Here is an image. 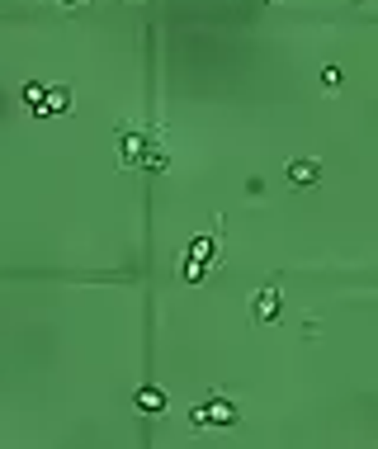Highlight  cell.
I'll use <instances>...</instances> for the list:
<instances>
[{"label":"cell","instance_id":"8fae6325","mask_svg":"<svg viewBox=\"0 0 378 449\" xmlns=\"http://www.w3.org/2000/svg\"><path fill=\"white\" fill-rule=\"evenodd\" d=\"M322 85H326V90H336V85H341V67H326V71H322Z\"/></svg>","mask_w":378,"mask_h":449},{"label":"cell","instance_id":"8992f818","mask_svg":"<svg viewBox=\"0 0 378 449\" xmlns=\"http://www.w3.org/2000/svg\"><path fill=\"white\" fill-rule=\"evenodd\" d=\"M66 109H71V90H66V85H53V90H48V105H43V114L53 118V114H66Z\"/></svg>","mask_w":378,"mask_h":449},{"label":"cell","instance_id":"277c9868","mask_svg":"<svg viewBox=\"0 0 378 449\" xmlns=\"http://www.w3.org/2000/svg\"><path fill=\"white\" fill-rule=\"evenodd\" d=\"M147 152H152V142H147L137 128H123V161H128V166H142Z\"/></svg>","mask_w":378,"mask_h":449},{"label":"cell","instance_id":"7c38bea8","mask_svg":"<svg viewBox=\"0 0 378 449\" xmlns=\"http://www.w3.org/2000/svg\"><path fill=\"white\" fill-rule=\"evenodd\" d=\"M57 5H62V10H76V5H85V0H57Z\"/></svg>","mask_w":378,"mask_h":449},{"label":"cell","instance_id":"52a82bcc","mask_svg":"<svg viewBox=\"0 0 378 449\" xmlns=\"http://www.w3.org/2000/svg\"><path fill=\"white\" fill-rule=\"evenodd\" d=\"M24 105L33 109V114H43V105H48V85H38V80H28V85H24Z\"/></svg>","mask_w":378,"mask_h":449},{"label":"cell","instance_id":"5b68a950","mask_svg":"<svg viewBox=\"0 0 378 449\" xmlns=\"http://www.w3.org/2000/svg\"><path fill=\"white\" fill-rule=\"evenodd\" d=\"M137 407H142L147 416H161V412H165V393L147 383V388H137Z\"/></svg>","mask_w":378,"mask_h":449},{"label":"cell","instance_id":"7a4b0ae2","mask_svg":"<svg viewBox=\"0 0 378 449\" xmlns=\"http://www.w3.org/2000/svg\"><path fill=\"white\" fill-rule=\"evenodd\" d=\"M322 180V166L312 157H298V161H289V185H298V189H307V185H317Z\"/></svg>","mask_w":378,"mask_h":449},{"label":"cell","instance_id":"ba28073f","mask_svg":"<svg viewBox=\"0 0 378 449\" xmlns=\"http://www.w3.org/2000/svg\"><path fill=\"white\" fill-rule=\"evenodd\" d=\"M204 270H208L204 261H194V256H185V261H180V279H185V284H199V279H204Z\"/></svg>","mask_w":378,"mask_h":449},{"label":"cell","instance_id":"30bf717a","mask_svg":"<svg viewBox=\"0 0 378 449\" xmlns=\"http://www.w3.org/2000/svg\"><path fill=\"white\" fill-rule=\"evenodd\" d=\"M142 166H147V170H165V152H161V147H152V152H147V161H142Z\"/></svg>","mask_w":378,"mask_h":449},{"label":"cell","instance_id":"3957f363","mask_svg":"<svg viewBox=\"0 0 378 449\" xmlns=\"http://www.w3.org/2000/svg\"><path fill=\"white\" fill-rule=\"evenodd\" d=\"M251 317L255 322H274L279 317V289H260L251 298Z\"/></svg>","mask_w":378,"mask_h":449},{"label":"cell","instance_id":"9c48e42d","mask_svg":"<svg viewBox=\"0 0 378 449\" xmlns=\"http://www.w3.org/2000/svg\"><path fill=\"white\" fill-rule=\"evenodd\" d=\"M189 256H194V261H213V237H199L189 246Z\"/></svg>","mask_w":378,"mask_h":449},{"label":"cell","instance_id":"6da1fadb","mask_svg":"<svg viewBox=\"0 0 378 449\" xmlns=\"http://www.w3.org/2000/svg\"><path fill=\"white\" fill-rule=\"evenodd\" d=\"M189 421L194 425H237V402H227V397H204V402L189 412Z\"/></svg>","mask_w":378,"mask_h":449}]
</instances>
